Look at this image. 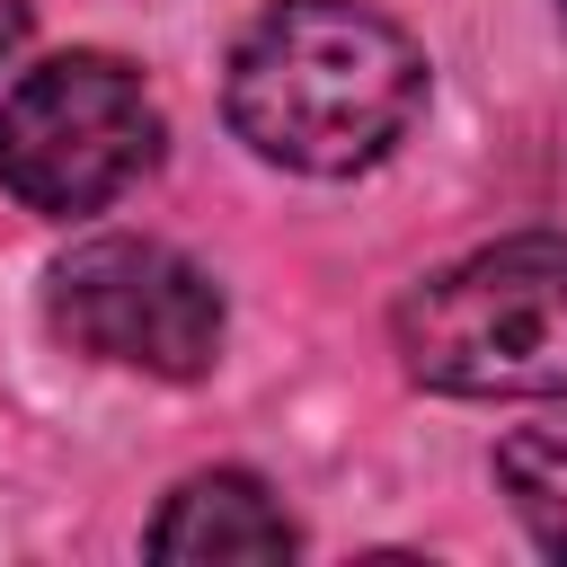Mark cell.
<instances>
[{
	"label": "cell",
	"instance_id": "obj_1",
	"mask_svg": "<svg viewBox=\"0 0 567 567\" xmlns=\"http://www.w3.org/2000/svg\"><path fill=\"white\" fill-rule=\"evenodd\" d=\"M425 106V53L372 0H266L230 44V124L301 177L372 168Z\"/></svg>",
	"mask_w": 567,
	"mask_h": 567
},
{
	"label": "cell",
	"instance_id": "obj_2",
	"mask_svg": "<svg viewBox=\"0 0 567 567\" xmlns=\"http://www.w3.org/2000/svg\"><path fill=\"white\" fill-rule=\"evenodd\" d=\"M390 337L425 390L452 399H567V239H496L425 275Z\"/></svg>",
	"mask_w": 567,
	"mask_h": 567
},
{
	"label": "cell",
	"instance_id": "obj_3",
	"mask_svg": "<svg viewBox=\"0 0 567 567\" xmlns=\"http://www.w3.org/2000/svg\"><path fill=\"white\" fill-rule=\"evenodd\" d=\"M159 159V106L115 53H53L0 97V186L27 213H106Z\"/></svg>",
	"mask_w": 567,
	"mask_h": 567
},
{
	"label": "cell",
	"instance_id": "obj_4",
	"mask_svg": "<svg viewBox=\"0 0 567 567\" xmlns=\"http://www.w3.org/2000/svg\"><path fill=\"white\" fill-rule=\"evenodd\" d=\"M53 337L89 363H124L151 381H195L221 354V284L168 239H89L53 266Z\"/></svg>",
	"mask_w": 567,
	"mask_h": 567
},
{
	"label": "cell",
	"instance_id": "obj_5",
	"mask_svg": "<svg viewBox=\"0 0 567 567\" xmlns=\"http://www.w3.org/2000/svg\"><path fill=\"white\" fill-rule=\"evenodd\" d=\"M292 549H301L292 514H284L275 487L248 478V470H204V478H186V487L159 505V523H151V558H168V567L292 558Z\"/></svg>",
	"mask_w": 567,
	"mask_h": 567
},
{
	"label": "cell",
	"instance_id": "obj_6",
	"mask_svg": "<svg viewBox=\"0 0 567 567\" xmlns=\"http://www.w3.org/2000/svg\"><path fill=\"white\" fill-rule=\"evenodd\" d=\"M496 487L514 496L523 532L567 558V416H540V425H514L496 443Z\"/></svg>",
	"mask_w": 567,
	"mask_h": 567
},
{
	"label": "cell",
	"instance_id": "obj_7",
	"mask_svg": "<svg viewBox=\"0 0 567 567\" xmlns=\"http://www.w3.org/2000/svg\"><path fill=\"white\" fill-rule=\"evenodd\" d=\"M27 44V0H0V62Z\"/></svg>",
	"mask_w": 567,
	"mask_h": 567
}]
</instances>
